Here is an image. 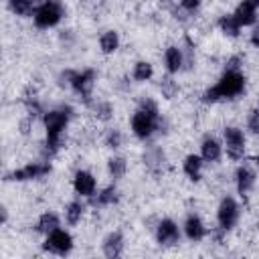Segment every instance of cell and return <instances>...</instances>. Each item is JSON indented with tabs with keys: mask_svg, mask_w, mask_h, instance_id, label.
I'll return each instance as SVG.
<instances>
[{
	"mask_svg": "<svg viewBox=\"0 0 259 259\" xmlns=\"http://www.w3.org/2000/svg\"><path fill=\"white\" fill-rule=\"evenodd\" d=\"M85 214V204L81 200H71L67 206H65V221L69 225H77Z\"/></svg>",
	"mask_w": 259,
	"mask_h": 259,
	"instance_id": "cell-27",
	"label": "cell"
},
{
	"mask_svg": "<svg viewBox=\"0 0 259 259\" xmlns=\"http://www.w3.org/2000/svg\"><path fill=\"white\" fill-rule=\"evenodd\" d=\"M233 16L237 18V22L241 26H253L257 20V6L253 4V0H243L239 2V6L235 8Z\"/></svg>",
	"mask_w": 259,
	"mask_h": 259,
	"instance_id": "cell-17",
	"label": "cell"
},
{
	"mask_svg": "<svg viewBox=\"0 0 259 259\" xmlns=\"http://www.w3.org/2000/svg\"><path fill=\"white\" fill-rule=\"evenodd\" d=\"M103 144H105L107 148H111V150H117V148L123 144V134H121L119 130L111 127V130L105 132V136H103Z\"/></svg>",
	"mask_w": 259,
	"mask_h": 259,
	"instance_id": "cell-29",
	"label": "cell"
},
{
	"mask_svg": "<svg viewBox=\"0 0 259 259\" xmlns=\"http://www.w3.org/2000/svg\"><path fill=\"white\" fill-rule=\"evenodd\" d=\"M73 190L79 196L93 198L97 194V180L89 170H77L73 174Z\"/></svg>",
	"mask_w": 259,
	"mask_h": 259,
	"instance_id": "cell-10",
	"label": "cell"
},
{
	"mask_svg": "<svg viewBox=\"0 0 259 259\" xmlns=\"http://www.w3.org/2000/svg\"><path fill=\"white\" fill-rule=\"evenodd\" d=\"M99 49L103 55H113L119 49V34L115 30H105L99 36Z\"/></svg>",
	"mask_w": 259,
	"mask_h": 259,
	"instance_id": "cell-22",
	"label": "cell"
},
{
	"mask_svg": "<svg viewBox=\"0 0 259 259\" xmlns=\"http://www.w3.org/2000/svg\"><path fill=\"white\" fill-rule=\"evenodd\" d=\"M255 180H257V174H255L253 168L241 164V166L235 170V186H237V192H239L241 196H247V194L253 190Z\"/></svg>",
	"mask_w": 259,
	"mask_h": 259,
	"instance_id": "cell-12",
	"label": "cell"
},
{
	"mask_svg": "<svg viewBox=\"0 0 259 259\" xmlns=\"http://www.w3.org/2000/svg\"><path fill=\"white\" fill-rule=\"evenodd\" d=\"M239 217H241L239 202L233 196L221 198L219 208H217V225H219V229H223L225 233L233 231L237 227V223H239Z\"/></svg>",
	"mask_w": 259,
	"mask_h": 259,
	"instance_id": "cell-7",
	"label": "cell"
},
{
	"mask_svg": "<svg viewBox=\"0 0 259 259\" xmlns=\"http://www.w3.org/2000/svg\"><path fill=\"white\" fill-rule=\"evenodd\" d=\"M51 172V164L45 162H28L22 168L12 170L10 174H6V180H14V182H28V180H40Z\"/></svg>",
	"mask_w": 259,
	"mask_h": 259,
	"instance_id": "cell-9",
	"label": "cell"
},
{
	"mask_svg": "<svg viewBox=\"0 0 259 259\" xmlns=\"http://www.w3.org/2000/svg\"><path fill=\"white\" fill-rule=\"evenodd\" d=\"M36 4H38V0H8V8H10V12L16 14V16H22V18L32 16Z\"/></svg>",
	"mask_w": 259,
	"mask_h": 259,
	"instance_id": "cell-20",
	"label": "cell"
},
{
	"mask_svg": "<svg viewBox=\"0 0 259 259\" xmlns=\"http://www.w3.org/2000/svg\"><path fill=\"white\" fill-rule=\"evenodd\" d=\"M144 162L146 166L152 170V172H160L164 168V162H166V156L160 148H150L146 154H144Z\"/></svg>",
	"mask_w": 259,
	"mask_h": 259,
	"instance_id": "cell-23",
	"label": "cell"
},
{
	"mask_svg": "<svg viewBox=\"0 0 259 259\" xmlns=\"http://www.w3.org/2000/svg\"><path fill=\"white\" fill-rule=\"evenodd\" d=\"M223 146L227 150V156L231 160H243L247 150V138L245 132L237 125H227L223 132Z\"/></svg>",
	"mask_w": 259,
	"mask_h": 259,
	"instance_id": "cell-6",
	"label": "cell"
},
{
	"mask_svg": "<svg viewBox=\"0 0 259 259\" xmlns=\"http://www.w3.org/2000/svg\"><path fill=\"white\" fill-rule=\"evenodd\" d=\"M253 4H255V6H257V8H259V0H253Z\"/></svg>",
	"mask_w": 259,
	"mask_h": 259,
	"instance_id": "cell-36",
	"label": "cell"
},
{
	"mask_svg": "<svg viewBox=\"0 0 259 259\" xmlns=\"http://www.w3.org/2000/svg\"><path fill=\"white\" fill-rule=\"evenodd\" d=\"M247 130L253 136H259V109H251L247 115Z\"/></svg>",
	"mask_w": 259,
	"mask_h": 259,
	"instance_id": "cell-31",
	"label": "cell"
},
{
	"mask_svg": "<svg viewBox=\"0 0 259 259\" xmlns=\"http://www.w3.org/2000/svg\"><path fill=\"white\" fill-rule=\"evenodd\" d=\"M42 249L47 253H53V255H69L73 251V237L67 229L63 227H57L55 231H51L49 235H45V243H42Z\"/></svg>",
	"mask_w": 259,
	"mask_h": 259,
	"instance_id": "cell-8",
	"label": "cell"
},
{
	"mask_svg": "<svg viewBox=\"0 0 259 259\" xmlns=\"http://www.w3.org/2000/svg\"><path fill=\"white\" fill-rule=\"evenodd\" d=\"M164 69H166L170 75H174V73H178V71L184 69V53H182L180 47L170 45V47L164 51Z\"/></svg>",
	"mask_w": 259,
	"mask_h": 259,
	"instance_id": "cell-15",
	"label": "cell"
},
{
	"mask_svg": "<svg viewBox=\"0 0 259 259\" xmlns=\"http://www.w3.org/2000/svg\"><path fill=\"white\" fill-rule=\"evenodd\" d=\"M57 227H61L59 214L53 212V210H47V212H42V214L38 217V221H36V225H34V231L40 233V235H49V233L55 231Z\"/></svg>",
	"mask_w": 259,
	"mask_h": 259,
	"instance_id": "cell-19",
	"label": "cell"
},
{
	"mask_svg": "<svg viewBox=\"0 0 259 259\" xmlns=\"http://www.w3.org/2000/svg\"><path fill=\"white\" fill-rule=\"evenodd\" d=\"M93 105V111H95V117L101 119V121H107L111 119L113 115V105L109 101H97V103H91Z\"/></svg>",
	"mask_w": 259,
	"mask_h": 259,
	"instance_id": "cell-28",
	"label": "cell"
},
{
	"mask_svg": "<svg viewBox=\"0 0 259 259\" xmlns=\"http://www.w3.org/2000/svg\"><path fill=\"white\" fill-rule=\"evenodd\" d=\"M249 42H251L255 49H259V24L253 26V30H251V34H249Z\"/></svg>",
	"mask_w": 259,
	"mask_h": 259,
	"instance_id": "cell-34",
	"label": "cell"
},
{
	"mask_svg": "<svg viewBox=\"0 0 259 259\" xmlns=\"http://www.w3.org/2000/svg\"><path fill=\"white\" fill-rule=\"evenodd\" d=\"M156 241L162 247H172L180 241V229L172 219H162L156 225Z\"/></svg>",
	"mask_w": 259,
	"mask_h": 259,
	"instance_id": "cell-11",
	"label": "cell"
},
{
	"mask_svg": "<svg viewBox=\"0 0 259 259\" xmlns=\"http://www.w3.org/2000/svg\"><path fill=\"white\" fill-rule=\"evenodd\" d=\"M117 200H119V192H117V188H115L113 184L101 188V190L97 192V196H93V202H95L97 206H111V204H115Z\"/></svg>",
	"mask_w": 259,
	"mask_h": 259,
	"instance_id": "cell-24",
	"label": "cell"
},
{
	"mask_svg": "<svg viewBox=\"0 0 259 259\" xmlns=\"http://www.w3.org/2000/svg\"><path fill=\"white\" fill-rule=\"evenodd\" d=\"M245 85H247V79L241 71L225 69V73L217 79V83L202 93V101L204 103H217V101L235 99L245 91Z\"/></svg>",
	"mask_w": 259,
	"mask_h": 259,
	"instance_id": "cell-3",
	"label": "cell"
},
{
	"mask_svg": "<svg viewBox=\"0 0 259 259\" xmlns=\"http://www.w3.org/2000/svg\"><path fill=\"white\" fill-rule=\"evenodd\" d=\"M160 91H162V95H164L166 99H172V97L176 95V91H178V85H176L174 79L166 77V79H162V83H160Z\"/></svg>",
	"mask_w": 259,
	"mask_h": 259,
	"instance_id": "cell-30",
	"label": "cell"
},
{
	"mask_svg": "<svg viewBox=\"0 0 259 259\" xmlns=\"http://www.w3.org/2000/svg\"><path fill=\"white\" fill-rule=\"evenodd\" d=\"M200 4H202V0H180V8L188 14H194L200 8Z\"/></svg>",
	"mask_w": 259,
	"mask_h": 259,
	"instance_id": "cell-32",
	"label": "cell"
},
{
	"mask_svg": "<svg viewBox=\"0 0 259 259\" xmlns=\"http://www.w3.org/2000/svg\"><path fill=\"white\" fill-rule=\"evenodd\" d=\"M123 247H125V241H123V235H121L119 231L107 233L105 239H103V243H101V251H103V255L109 257V259L121 257Z\"/></svg>",
	"mask_w": 259,
	"mask_h": 259,
	"instance_id": "cell-14",
	"label": "cell"
},
{
	"mask_svg": "<svg viewBox=\"0 0 259 259\" xmlns=\"http://www.w3.org/2000/svg\"><path fill=\"white\" fill-rule=\"evenodd\" d=\"M73 117V107L71 105H61L55 109H49L42 113V123H45V152L47 156H55L61 146L65 132L69 127V121Z\"/></svg>",
	"mask_w": 259,
	"mask_h": 259,
	"instance_id": "cell-1",
	"label": "cell"
},
{
	"mask_svg": "<svg viewBox=\"0 0 259 259\" xmlns=\"http://www.w3.org/2000/svg\"><path fill=\"white\" fill-rule=\"evenodd\" d=\"M127 172V162L123 156H111L107 160V174L113 178V180H119L123 178V174Z\"/></svg>",
	"mask_w": 259,
	"mask_h": 259,
	"instance_id": "cell-26",
	"label": "cell"
},
{
	"mask_svg": "<svg viewBox=\"0 0 259 259\" xmlns=\"http://www.w3.org/2000/svg\"><path fill=\"white\" fill-rule=\"evenodd\" d=\"M130 125H132V134L138 140H142V142L150 140L162 127V115H160L158 103L154 99H150V97H144L140 101L138 109L134 111Z\"/></svg>",
	"mask_w": 259,
	"mask_h": 259,
	"instance_id": "cell-2",
	"label": "cell"
},
{
	"mask_svg": "<svg viewBox=\"0 0 259 259\" xmlns=\"http://www.w3.org/2000/svg\"><path fill=\"white\" fill-rule=\"evenodd\" d=\"M202 166H204V160L200 154H188L182 162V172L186 174L188 180L198 182L202 178Z\"/></svg>",
	"mask_w": 259,
	"mask_h": 259,
	"instance_id": "cell-18",
	"label": "cell"
},
{
	"mask_svg": "<svg viewBox=\"0 0 259 259\" xmlns=\"http://www.w3.org/2000/svg\"><path fill=\"white\" fill-rule=\"evenodd\" d=\"M200 156L204 162H219L221 156H223V144L214 138V136H206L202 142H200Z\"/></svg>",
	"mask_w": 259,
	"mask_h": 259,
	"instance_id": "cell-16",
	"label": "cell"
},
{
	"mask_svg": "<svg viewBox=\"0 0 259 259\" xmlns=\"http://www.w3.org/2000/svg\"><path fill=\"white\" fill-rule=\"evenodd\" d=\"M253 162H255V166H257V168H259V154H257V156H255V158H253Z\"/></svg>",
	"mask_w": 259,
	"mask_h": 259,
	"instance_id": "cell-35",
	"label": "cell"
},
{
	"mask_svg": "<svg viewBox=\"0 0 259 259\" xmlns=\"http://www.w3.org/2000/svg\"><path fill=\"white\" fill-rule=\"evenodd\" d=\"M182 229H184V235H186V239L188 241H192V243H198V241H202L204 237H206V227H204V223H202V219L198 217V214H188L186 219H184V225H182Z\"/></svg>",
	"mask_w": 259,
	"mask_h": 259,
	"instance_id": "cell-13",
	"label": "cell"
},
{
	"mask_svg": "<svg viewBox=\"0 0 259 259\" xmlns=\"http://www.w3.org/2000/svg\"><path fill=\"white\" fill-rule=\"evenodd\" d=\"M241 65H243V59H241L239 55H235V57H231V59L227 61V69H235V71H241Z\"/></svg>",
	"mask_w": 259,
	"mask_h": 259,
	"instance_id": "cell-33",
	"label": "cell"
},
{
	"mask_svg": "<svg viewBox=\"0 0 259 259\" xmlns=\"http://www.w3.org/2000/svg\"><path fill=\"white\" fill-rule=\"evenodd\" d=\"M63 16H65V6L59 0H38L32 14V22L36 28L49 30L57 26L63 20Z\"/></svg>",
	"mask_w": 259,
	"mask_h": 259,
	"instance_id": "cell-5",
	"label": "cell"
},
{
	"mask_svg": "<svg viewBox=\"0 0 259 259\" xmlns=\"http://www.w3.org/2000/svg\"><path fill=\"white\" fill-rule=\"evenodd\" d=\"M132 77H134L136 83H146V81H150V79L154 77V67H152V63H148V61H138V63L134 65V69H132Z\"/></svg>",
	"mask_w": 259,
	"mask_h": 259,
	"instance_id": "cell-25",
	"label": "cell"
},
{
	"mask_svg": "<svg viewBox=\"0 0 259 259\" xmlns=\"http://www.w3.org/2000/svg\"><path fill=\"white\" fill-rule=\"evenodd\" d=\"M219 28H221V32L223 34H227V36H231V38H237L239 36V32H241V24L237 22V18L233 16V14H223L221 18H219Z\"/></svg>",
	"mask_w": 259,
	"mask_h": 259,
	"instance_id": "cell-21",
	"label": "cell"
},
{
	"mask_svg": "<svg viewBox=\"0 0 259 259\" xmlns=\"http://www.w3.org/2000/svg\"><path fill=\"white\" fill-rule=\"evenodd\" d=\"M61 79H65V83L87 103L91 105V93L95 87V79L97 73L95 69H83V71H65L61 75Z\"/></svg>",
	"mask_w": 259,
	"mask_h": 259,
	"instance_id": "cell-4",
	"label": "cell"
}]
</instances>
